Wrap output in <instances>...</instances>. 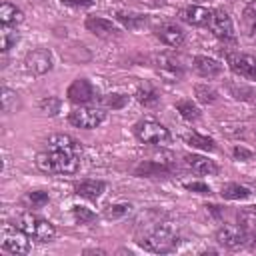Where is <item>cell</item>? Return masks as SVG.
<instances>
[{
  "mask_svg": "<svg viewBox=\"0 0 256 256\" xmlns=\"http://www.w3.org/2000/svg\"><path fill=\"white\" fill-rule=\"evenodd\" d=\"M48 200H50V196H48L46 192H42V190L28 192V194L24 196V202H26L30 208H42L44 204H48Z\"/></svg>",
  "mask_w": 256,
  "mask_h": 256,
  "instance_id": "32",
  "label": "cell"
},
{
  "mask_svg": "<svg viewBox=\"0 0 256 256\" xmlns=\"http://www.w3.org/2000/svg\"><path fill=\"white\" fill-rule=\"evenodd\" d=\"M104 118H106V112L102 108H92V106H80L68 114L70 124L76 128H84V130H92V128L100 126L104 122Z\"/></svg>",
  "mask_w": 256,
  "mask_h": 256,
  "instance_id": "6",
  "label": "cell"
},
{
  "mask_svg": "<svg viewBox=\"0 0 256 256\" xmlns=\"http://www.w3.org/2000/svg\"><path fill=\"white\" fill-rule=\"evenodd\" d=\"M228 64L232 68L234 74L248 78V80H256V56L252 54H228Z\"/></svg>",
  "mask_w": 256,
  "mask_h": 256,
  "instance_id": "11",
  "label": "cell"
},
{
  "mask_svg": "<svg viewBox=\"0 0 256 256\" xmlns=\"http://www.w3.org/2000/svg\"><path fill=\"white\" fill-rule=\"evenodd\" d=\"M244 22L248 26V30L252 34H256V0H252L246 8H244Z\"/></svg>",
  "mask_w": 256,
  "mask_h": 256,
  "instance_id": "35",
  "label": "cell"
},
{
  "mask_svg": "<svg viewBox=\"0 0 256 256\" xmlns=\"http://www.w3.org/2000/svg\"><path fill=\"white\" fill-rule=\"evenodd\" d=\"M186 142H188L190 146L198 148V150H206V152H214V150H216V142H214L212 138L204 136V134H198V132L188 134V136H186Z\"/></svg>",
  "mask_w": 256,
  "mask_h": 256,
  "instance_id": "24",
  "label": "cell"
},
{
  "mask_svg": "<svg viewBox=\"0 0 256 256\" xmlns=\"http://www.w3.org/2000/svg\"><path fill=\"white\" fill-rule=\"evenodd\" d=\"M106 190V182L102 180H80L74 184V192L86 200H98Z\"/></svg>",
  "mask_w": 256,
  "mask_h": 256,
  "instance_id": "19",
  "label": "cell"
},
{
  "mask_svg": "<svg viewBox=\"0 0 256 256\" xmlns=\"http://www.w3.org/2000/svg\"><path fill=\"white\" fill-rule=\"evenodd\" d=\"M234 156L240 158V160H248V158H252V152L242 148V146H238V148H234Z\"/></svg>",
  "mask_w": 256,
  "mask_h": 256,
  "instance_id": "39",
  "label": "cell"
},
{
  "mask_svg": "<svg viewBox=\"0 0 256 256\" xmlns=\"http://www.w3.org/2000/svg\"><path fill=\"white\" fill-rule=\"evenodd\" d=\"M178 18L190 26H208L210 18H212V10L204 8V6H184L178 12Z\"/></svg>",
  "mask_w": 256,
  "mask_h": 256,
  "instance_id": "14",
  "label": "cell"
},
{
  "mask_svg": "<svg viewBox=\"0 0 256 256\" xmlns=\"http://www.w3.org/2000/svg\"><path fill=\"white\" fill-rule=\"evenodd\" d=\"M116 20L128 30H138L148 22L144 14H134V12H116Z\"/></svg>",
  "mask_w": 256,
  "mask_h": 256,
  "instance_id": "22",
  "label": "cell"
},
{
  "mask_svg": "<svg viewBox=\"0 0 256 256\" xmlns=\"http://www.w3.org/2000/svg\"><path fill=\"white\" fill-rule=\"evenodd\" d=\"M52 64H54V60H52V54H50L48 48H34L24 58L26 70L32 72V74H38V76L50 72L52 70Z\"/></svg>",
  "mask_w": 256,
  "mask_h": 256,
  "instance_id": "8",
  "label": "cell"
},
{
  "mask_svg": "<svg viewBox=\"0 0 256 256\" xmlns=\"http://www.w3.org/2000/svg\"><path fill=\"white\" fill-rule=\"evenodd\" d=\"M194 96H196V100L202 102V104H212V102H216L218 92H216L212 86H208V84H196V86H194Z\"/></svg>",
  "mask_w": 256,
  "mask_h": 256,
  "instance_id": "29",
  "label": "cell"
},
{
  "mask_svg": "<svg viewBox=\"0 0 256 256\" xmlns=\"http://www.w3.org/2000/svg\"><path fill=\"white\" fill-rule=\"evenodd\" d=\"M84 26H86L88 32H92L94 36H100V38H112V36L120 34L118 26H114L110 20H106L102 16H88Z\"/></svg>",
  "mask_w": 256,
  "mask_h": 256,
  "instance_id": "16",
  "label": "cell"
},
{
  "mask_svg": "<svg viewBox=\"0 0 256 256\" xmlns=\"http://www.w3.org/2000/svg\"><path fill=\"white\" fill-rule=\"evenodd\" d=\"M186 190H192L198 194H210V188L204 182H190V184H186Z\"/></svg>",
  "mask_w": 256,
  "mask_h": 256,
  "instance_id": "37",
  "label": "cell"
},
{
  "mask_svg": "<svg viewBox=\"0 0 256 256\" xmlns=\"http://www.w3.org/2000/svg\"><path fill=\"white\" fill-rule=\"evenodd\" d=\"M216 242L222 244L224 248H242L250 242V236L248 232L242 228V226H222L218 232H216Z\"/></svg>",
  "mask_w": 256,
  "mask_h": 256,
  "instance_id": "10",
  "label": "cell"
},
{
  "mask_svg": "<svg viewBox=\"0 0 256 256\" xmlns=\"http://www.w3.org/2000/svg\"><path fill=\"white\" fill-rule=\"evenodd\" d=\"M248 244H250V248H252V250H256V232L250 236V242H248Z\"/></svg>",
  "mask_w": 256,
  "mask_h": 256,
  "instance_id": "40",
  "label": "cell"
},
{
  "mask_svg": "<svg viewBox=\"0 0 256 256\" xmlns=\"http://www.w3.org/2000/svg\"><path fill=\"white\" fill-rule=\"evenodd\" d=\"M66 96H68V100L74 102V104H88V102H92V100L96 98V90H94V86H92L86 78H76V80L68 86Z\"/></svg>",
  "mask_w": 256,
  "mask_h": 256,
  "instance_id": "12",
  "label": "cell"
},
{
  "mask_svg": "<svg viewBox=\"0 0 256 256\" xmlns=\"http://www.w3.org/2000/svg\"><path fill=\"white\" fill-rule=\"evenodd\" d=\"M80 158L82 156H76V154H70L64 150L46 148V150L38 152L36 166L42 172H50V174H74L80 170Z\"/></svg>",
  "mask_w": 256,
  "mask_h": 256,
  "instance_id": "2",
  "label": "cell"
},
{
  "mask_svg": "<svg viewBox=\"0 0 256 256\" xmlns=\"http://www.w3.org/2000/svg\"><path fill=\"white\" fill-rule=\"evenodd\" d=\"M14 226H18L22 232H26L30 238H36L38 242H50L56 236V228L52 222L32 214V212H22L14 218Z\"/></svg>",
  "mask_w": 256,
  "mask_h": 256,
  "instance_id": "3",
  "label": "cell"
},
{
  "mask_svg": "<svg viewBox=\"0 0 256 256\" xmlns=\"http://www.w3.org/2000/svg\"><path fill=\"white\" fill-rule=\"evenodd\" d=\"M208 28L212 30V34L218 38V40H224V42H234L236 40V32H234V24H232V18L226 10L218 8V10H212V18L208 22Z\"/></svg>",
  "mask_w": 256,
  "mask_h": 256,
  "instance_id": "7",
  "label": "cell"
},
{
  "mask_svg": "<svg viewBox=\"0 0 256 256\" xmlns=\"http://www.w3.org/2000/svg\"><path fill=\"white\" fill-rule=\"evenodd\" d=\"M130 210H132L130 204H126V202H118V204H110V206H106L104 212H102V216H104L106 220H120V218H124L126 214H130Z\"/></svg>",
  "mask_w": 256,
  "mask_h": 256,
  "instance_id": "27",
  "label": "cell"
},
{
  "mask_svg": "<svg viewBox=\"0 0 256 256\" xmlns=\"http://www.w3.org/2000/svg\"><path fill=\"white\" fill-rule=\"evenodd\" d=\"M136 100H138L140 104H144V106H154V104L160 100V94L156 92L154 86L144 84V86H140V88L136 90Z\"/></svg>",
  "mask_w": 256,
  "mask_h": 256,
  "instance_id": "25",
  "label": "cell"
},
{
  "mask_svg": "<svg viewBox=\"0 0 256 256\" xmlns=\"http://www.w3.org/2000/svg\"><path fill=\"white\" fill-rule=\"evenodd\" d=\"M22 20H24V12H22L20 8H16L14 4L4 2V4L0 6V22H2L4 26H16V24H20Z\"/></svg>",
  "mask_w": 256,
  "mask_h": 256,
  "instance_id": "21",
  "label": "cell"
},
{
  "mask_svg": "<svg viewBox=\"0 0 256 256\" xmlns=\"http://www.w3.org/2000/svg\"><path fill=\"white\" fill-rule=\"evenodd\" d=\"M220 194L226 200H244V198L250 196V188H246L242 184H236V182H228V184L222 186Z\"/></svg>",
  "mask_w": 256,
  "mask_h": 256,
  "instance_id": "23",
  "label": "cell"
},
{
  "mask_svg": "<svg viewBox=\"0 0 256 256\" xmlns=\"http://www.w3.org/2000/svg\"><path fill=\"white\" fill-rule=\"evenodd\" d=\"M20 108V98L16 94V90H10V88H2V110L4 114H14L16 110Z\"/></svg>",
  "mask_w": 256,
  "mask_h": 256,
  "instance_id": "26",
  "label": "cell"
},
{
  "mask_svg": "<svg viewBox=\"0 0 256 256\" xmlns=\"http://www.w3.org/2000/svg\"><path fill=\"white\" fill-rule=\"evenodd\" d=\"M62 4L74 6V8H88V6L94 4V0H62Z\"/></svg>",
  "mask_w": 256,
  "mask_h": 256,
  "instance_id": "38",
  "label": "cell"
},
{
  "mask_svg": "<svg viewBox=\"0 0 256 256\" xmlns=\"http://www.w3.org/2000/svg\"><path fill=\"white\" fill-rule=\"evenodd\" d=\"M60 106H62V102H60L56 96H48V98H44V100L40 102L42 112L48 114V116H56V114L60 112Z\"/></svg>",
  "mask_w": 256,
  "mask_h": 256,
  "instance_id": "34",
  "label": "cell"
},
{
  "mask_svg": "<svg viewBox=\"0 0 256 256\" xmlns=\"http://www.w3.org/2000/svg\"><path fill=\"white\" fill-rule=\"evenodd\" d=\"M174 172V164L168 162H158V160H142L136 168L134 174L136 176H146V178H156V176H170Z\"/></svg>",
  "mask_w": 256,
  "mask_h": 256,
  "instance_id": "15",
  "label": "cell"
},
{
  "mask_svg": "<svg viewBox=\"0 0 256 256\" xmlns=\"http://www.w3.org/2000/svg\"><path fill=\"white\" fill-rule=\"evenodd\" d=\"M184 162H186V166H188L192 172H196V174H200V176H216V174H218V166H216L212 160H208L206 156H200V154H186V156H184Z\"/></svg>",
  "mask_w": 256,
  "mask_h": 256,
  "instance_id": "18",
  "label": "cell"
},
{
  "mask_svg": "<svg viewBox=\"0 0 256 256\" xmlns=\"http://www.w3.org/2000/svg\"><path fill=\"white\" fill-rule=\"evenodd\" d=\"M230 94L234 96V98H238V100H250L252 98V90L250 88H246V86H230Z\"/></svg>",
  "mask_w": 256,
  "mask_h": 256,
  "instance_id": "36",
  "label": "cell"
},
{
  "mask_svg": "<svg viewBox=\"0 0 256 256\" xmlns=\"http://www.w3.org/2000/svg\"><path fill=\"white\" fill-rule=\"evenodd\" d=\"M154 36L160 38L164 44L172 46V48H178L184 44V30L180 26H176L174 22H162L154 28Z\"/></svg>",
  "mask_w": 256,
  "mask_h": 256,
  "instance_id": "13",
  "label": "cell"
},
{
  "mask_svg": "<svg viewBox=\"0 0 256 256\" xmlns=\"http://www.w3.org/2000/svg\"><path fill=\"white\" fill-rule=\"evenodd\" d=\"M194 70L202 76V78H214L222 72V64L210 56H196L194 58Z\"/></svg>",
  "mask_w": 256,
  "mask_h": 256,
  "instance_id": "20",
  "label": "cell"
},
{
  "mask_svg": "<svg viewBox=\"0 0 256 256\" xmlns=\"http://www.w3.org/2000/svg\"><path fill=\"white\" fill-rule=\"evenodd\" d=\"M100 104L104 108H110V110H120L128 104V96H124V94H106V96L100 98Z\"/></svg>",
  "mask_w": 256,
  "mask_h": 256,
  "instance_id": "30",
  "label": "cell"
},
{
  "mask_svg": "<svg viewBox=\"0 0 256 256\" xmlns=\"http://www.w3.org/2000/svg\"><path fill=\"white\" fill-rule=\"evenodd\" d=\"M134 134L140 142L144 144H154V146H166L172 140V134L166 126H162L160 122L152 120V118H144L140 122L134 124Z\"/></svg>",
  "mask_w": 256,
  "mask_h": 256,
  "instance_id": "4",
  "label": "cell"
},
{
  "mask_svg": "<svg viewBox=\"0 0 256 256\" xmlns=\"http://www.w3.org/2000/svg\"><path fill=\"white\" fill-rule=\"evenodd\" d=\"M136 244L146 250V252H152V254H168V252H174L180 244V234L174 226L170 224H156L152 228H148L142 236H138Z\"/></svg>",
  "mask_w": 256,
  "mask_h": 256,
  "instance_id": "1",
  "label": "cell"
},
{
  "mask_svg": "<svg viewBox=\"0 0 256 256\" xmlns=\"http://www.w3.org/2000/svg\"><path fill=\"white\" fill-rule=\"evenodd\" d=\"M28 238L30 236L14 224H6L2 228V248L10 254H28L32 250V244Z\"/></svg>",
  "mask_w": 256,
  "mask_h": 256,
  "instance_id": "5",
  "label": "cell"
},
{
  "mask_svg": "<svg viewBox=\"0 0 256 256\" xmlns=\"http://www.w3.org/2000/svg\"><path fill=\"white\" fill-rule=\"evenodd\" d=\"M16 42H18V32H16V28L2 24V30H0V50H2V52H8Z\"/></svg>",
  "mask_w": 256,
  "mask_h": 256,
  "instance_id": "28",
  "label": "cell"
},
{
  "mask_svg": "<svg viewBox=\"0 0 256 256\" xmlns=\"http://www.w3.org/2000/svg\"><path fill=\"white\" fill-rule=\"evenodd\" d=\"M154 70L166 82H178L184 76L182 64L178 60H174L172 56H166V54H160V56L154 58Z\"/></svg>",
  "mask_w": 256,
  "mask_h": 256,
  "instance_id": "9",
  "label": "cell"
},
{
  "mask_svg": "<svg viewBox=\"0 0 256 256\" xmlns=\"http://www.w3.org/2000/svg\"><path fill=\"white\" fill-rule=\"evenodd\" d=\"M176 110H178L180 116L186 118V120H198V118H200V110L192 104V100H180V102L176 104Z\"/></svg>",
  "mask_w": 256,
  "mask_h": 256,
  "instance_id": "31",
  "label": "cell"
},
{
  "mask_svg": "<svg viewBox=\"0 0 256 256\" xmlns=\"http://www.w3.org/2000/svg\"><path fill=\"white\" fill-rule=\"evenodd\" d=\"M72 214H74L76 222H80V224H90L96 220V214L86 206H72Z\"/></svg>",
  "mask_w": 256,
  "mask_h": 256,
  "instance_id": "33",
  "label": "cell"
},
{
  "mask_svg": "<svg viewBox=\"0 0 256 256\" xmlns=\"http://www.w3.org/2000/svg\"><path fill=\"white\" fill-rule=\"evenodd\" d=\"M46 148H52V150H64V152L82 156V146H80V142L74 140V138L68 136V134H50V136L46 138Z\"/></svg>",
  "mask_w": 256,
  "mask_h": 256,
  "instance_id": "17",
  "label": "cell"
}]
</instances>
